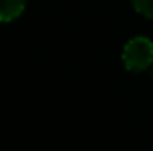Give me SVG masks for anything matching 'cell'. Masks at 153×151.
Listing matches in <instances>:
<instances>
[{
  "instance_id": "cell-1",
  "label": "cell",
  "mask_w": 153,
  "mask_h": 151,
  "mask_svg": "<svg viewBox=\"0 0 153 151\" xmlns=\"http://www.w3.org/2000/svg\"><path fill=\"white\" fill-rule=\"evenodd\" d=\"M125 66L130 71H143L153 62V43L146 38H135L126 43L123 50Z\"/></svg>"
},
{
  "instance_id": "cell-3",
  "label": "cell",
  "mask_w": 153,
  "mask_h": 151,
  "mask_svg": "<svg viewBox=\"0 0 153 151\" xmlns=\"http://www.w3.org/2000/svg\"><path fill=\"white\" fill-rule=\"evenodd\" d=\"M132 2L143 16L153 18V0H132Z\"/></svg>"
},
{
  "instance_id": "cell-2",
  "label": "cell",
  "mask_w": 153,
  "mask_h": 151,
  "mask_svg": "<svg viewBox=\"0 0 153 151\" xmlns=\"http://www.w3.org/2000/svg\"><path fill=\"white\" fill-rule=\"evenodd\" d=\"M25 9V0H0V21L18 18Z\"/></svg>"
}]
</instances>
